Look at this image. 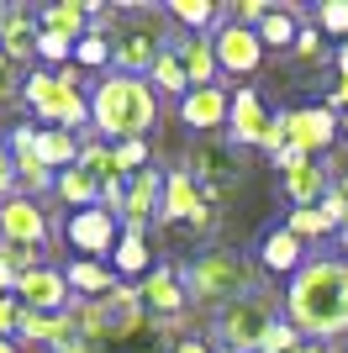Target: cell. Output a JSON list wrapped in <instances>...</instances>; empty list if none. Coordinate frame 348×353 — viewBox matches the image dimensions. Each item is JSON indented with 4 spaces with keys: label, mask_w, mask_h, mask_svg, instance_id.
<instances>
[{
    "label": "cell",
    "mask_w": 348,
    "mask_h": 353,
    "mask_svg": "<svg viewBox=\"0 0 348 353\" xmlns=\"http://www.w3.org/2000/svg\"><path fill=\"white\" fill-rule=\"evenodd\" d=\"M169 16L174 21H185V27H211L222 16L217 0H169Z\"/></svg>",
    "instance_id": "cell-29"
},
{
    "label": "cell",
    "mask_w": 348,
    "mask_h": 353,
    "mask_svg": "<svg viewBox=\"0 0 348 353\" xmlns=\"http://www.w3.org/2000/svg\"><path fill=\"white\" fill-rule=\"evenodd\" d=\"M0 259H6L16 274H32V269H43V264H37V248H21V243H0Z\"/></svg>",
    "instance_id": "cell-36"
},
{
    "label": "cell",
    "mask_w": 348,
    "mask_h": 353,
    "mask_svg": "<svg viewBox=\"0 0 348 353\" xmlns=\"http://www.w3.org/2000/svg\"><path fill=\"white\" fill-rule=\"evenodd\" d=\"M296 348H301V332H296L290 322H275V332L264 338V348H259V353H296Z\"/></svg>",
    "instance_id": "cell-34"
},
{
    "label": "cell",
    "mask_w": 348,
    "mask_h": 353,
    "mask_svg": "<svg viewBox=\"0 0 348 353\" xmlns=\"http://www.w3.org/2000/svg\"><path fill=\"white\" fill-rule=\"evenodd\" d=\"M37 21H32V11H6V27H0V53L11 63H21V59H32L37 53Z\"/></svg>",
    "instance_id": "cell-19"
},
{
    "label": "cell",
    "mask_w": 348,
    "mask_h": 353,
    "mask_svg": "<svg viewBox=\"0 0 348 353\" xmlns=\"http://www.w3.org/2000/svg\"><path fill=\"white\" fill-rule=\"evenodd\" d=\"M159 117V95L148 79H132V74H111L95 85L90 95V127L111 143H132V137H143Z\"/></svg>",
    "instance_id": "cell-3"
},
{
    "label": "cell",
    "mask_w": 348,
    "mask_h": 353,
    "mask_svg": "<svg viewBox=\"0 0 348 353\" xmlns=\"http://www.w3.org/2000/svg\"><path fill=\"white\" fill-rule=\"evenodd\" d=\"M164 53V37L159 27H122V37H111V59H116V74H132V79H143V74H153V63H159Z\"/></svg>",
    "instance_id": "cell-12"
},
{
    "label": "cell",
    "mask_w": 348,
    "mask_h": 353,
    "mask_svg": "<svg viewBox=\"0 0 348 353\" xmlns=\"http://www.w3.org/2000/svg\"><path fill=\"white\" fill-rule=\"evenodd\" d=\"M37 159H43L53 174L74 169V163H79V143H74V132H64V127H37Z\"/></svg>",
    "instance_id": "cell-22"
},
{
    "label": "cell",
    "mask_w": 348,
    "mask_h": 353,
    "mask_svg": "<svg viewBox=\"0 0 348 353\" xmlns=\"http://www.w3.org/2000/svg\"><path fill=\"white\" fill-rule=\"evenodd\" d=\"M264 269H275V274H290V269H301V237L290 232V227H275V232L264 237Z\"/></svg>",
    "instance_id": "cell-24"
},
{
    "label": "cell",
    "mask_w": 348,
    "mask_h": 353,
    "mask_svg": "<svg viewBox=\"0 0 348 353\" xmlns=\"http://www.w3.org/2000/svg\"><path fill=\"white\" fill-rule=\"evenodd\" d=\"M64 280H69V290H79L85 301H101V295H111L116 285V269H106V264H95V259H74L69 269H64Z\"/></svg>",
    "instance_id": "cell-20"
},
{
    "label": "cell",
    "mask_w": 348,
    "mask_h": 353,
    "mask_svg": "<svg viewBox=\"0 0 348 353\" xmlns=\"http://www.w3.org/2000/svg\"><path fill=\"white\" fill-rule=\"evenodd\" d=\"M16 327H21V301L0 295V338H16Z\"/></svg>",
    "instance_id": "cell-39"
},
{
    "label": "cell",
    "mask_w": 348,
    "mask_h": 353,
    "mask_svg": "<svg viewBox=\"0 0 348 353\" xmlns=\"http://www.w3.org/2000/svg\"><path fill=\"white\" fill-rule=\"evenodd\" d=\"M317 32L343 37V32H348V0H327V6H317Z\"/></svg>",
    "instance_id": "cell-32"
},
{
    "label": "cell",
    "mask_w": 348,
    "mask_h": 353,
    "mask_svg": "<svg viewBox=\"0 0 348 353\" xmlns=\"http://www.w3.org/2000/svg\"><path fill=\"white\" fill-rule=\"evenodd\" d=\"M0 27H6V21H0Z\"/></svg>",
    "instance_id": "cell-54"
},
{
    "label": "cell",
    "mask_w": 348,
    "mask_h": 353,
    "mask_svg": "<svg viewBox=\"0 0 348 353\" xmlns=\"http://www.w3.org/2000/svg\"><path fill=\"white\" fill-rule=\"evenodd\" d=\"M296 353H327V348H311V343H301V348H296Z\"/></svg>",
    "instance_id": "cell-49"
},
{
    "label": "cell",
    "mask_w": 348,
    "mask_h": 353,
    "mask_svg": "<svg viewBox=\"0 0 348 353\" xmlns=\"http://www.w3.org/2000/svg\"><path fill=\"white\" fill-rule=\"evenodd\" d=\"M153 85H159L164 95H180V101L190 95V74H185V63H180V48H164V53H159V63H153Z\"/></svg>",
    "instance_id": "cell-27"
},
{
    "label": "cell",
    "mask_w": 348,
    "mask_h": 353,
    "mask_svg": "<svg viewBox=\"0 0 348 353\" xmlns=\"http://www.w3.org/2000/svg\"><path fill=\"white\" fill-rule=\"evenodd\" d=\"M174 353H206V343L201 338H180V348H174Z\"/></svg>",
    "instance_id": "cell-46"
},
{
    "label": "cell",
    "mask_w": 348,
    "mask_h": 353,
    "mask_svg": "<svg viewBox=\"0 0 348 353\" xmlns=\"http://www.w3.org/2000/svg\"><path fill=\"white\" fill-rule=\"evenodd\" d=\"M317 211H322V221H327V227H343V221H348V195H343V190H327Z\"/></svg>",
    "instance_id": "cell-38"
},
{
    "label": "cell",
    "mask_w": 348,
    "mask_h": 353,
    "mask_svg": "<svg viewBox=\"0 0 348 353\" xmlns=\"http://www.w3.org/2000/svg\"><path fill=\"white\" fill-rule=\"evenodd\" d=\"M296 53H301V59H317V53H322V32L301 27V32H296Z\"/></svg>",
    "instance_id": "cell-42"
},
{
    "label": "cell",
    "mask_w": 348,
    "mask_h": 353,
    "mask_svg": "<svg viewBox=\"0 0 348 353\" xmlns=\"http://www.w3.org/2000/svg\"><path fill=\"white\" fill-rule=\"evenodd\" d=\"M37 27H43V32H58V37H69V43H79V37L90 32V6H79V0L43 6V11H37Z\"/></svg>",
    "instance_id": "cell-21"
},
{
    "label": "cell",
    "mask_w": 348,
    "mask_h": 353,
    "mask_svg": "<svg viewBox=\"0 0 348 353\" xmlns=\"http://www.w3.org/2000/svg\"><path fill=\"white\" fill-rule=\"evenodd\" d=\"M21 95H27V105L37 111L43 121H53V127H79V121H90V101H85V90H74L64 85L58 74L48 69H32L27 79H21Z\"/></svg>",
    "instance_id": "cell-5"
},
{
    "label": "cell",
    "mask_w": 348,
    "mask_h": 353,
    "mask_svg": "<svg viewBox=\"0 0 348 353\" xmlns=\"http://www.w3.org/2000/svg\"><path fill=\"white\" fill-rule=\"evenodd\" d=\"M74 59L90 63V69H101V63H111V37H106L101 27H90L79 43H74Z\"/></svg>",
    "instance_id": "cell-30"
},
{
    "label": "cell",
    "mask_w": 348,
    "mask_h": 353,
    "mask_svg": "<svg viewBox=\"0 0 348 353\" xmlns=\"http://www.w3.org/2000/svg\"><path fill=\"white\" fill-rule=\"evenodd\" d=\"M275 169H285V195H290V206L296 211H311L322 206V195H327V169H322L317 159H301V153H280Z\"/></svg>",
    "instance_id": "cell-13"
},
{
    "label": "cell",
    "mask_w": 348,
    "mask_h": 353,
    "mask_svg": "<svg viewBox=\"0 0 348 353\" xmlns=\"http://www.w3.org/2000/svg\"><path fill=\"white\" fill-rule=\"evenodd\" d=\"M111 148H116L122 174H143V163H148V143H143V137H132V143H111Z\"/></svg>",
    "instance_id": "cell-33"
},
{
    "label": "cell",
    "mask_w": 348,
    "mask_h": 353,
    "mask_svg": "<svg viewBox=\"0 0 348 353\" xmlns=\"http://www.w3.org/2000/svg\"><path fill=\"white\" fill-rule=\"evenodd\" d=\"M327 111H348V79H338V90H333V105Z\"/></svg>",
    "instance_id": "cell-45"
},
{
    "label": "cell",
    "mask_w": 348,
    "mask_h": 353,
    "mask_svg": "<svg viewBox=\"0 0 348 353\" xmlns=\"http://www.w3.org/2000/svg\"><path fill=\"white\" fill-rule=\"evenodd\" d=\"M0 243H21V248H43L48 243V216L32 195L0 201Z\"/></svg>",
    "instance_id": "cell-14"
},
{
    "label": "cell",
    "mask_w": 348,
    "mask_h": 353,
    "mask_svg": "<svg viewBox=\"0 0 348 353\" xmlns=\"http://www.w3.org/2000/svg\"><path fill=\"white\" fill-rule=\"evenodd\" d=\"M0 353H21V348H16V343H11V338H0Z\"/></svg>",
    "instance_id": "cell-48"
},
{
    "label": "cell",
    "mask_w": 348,
    "mask_h": 353,
    "mask_svg": "<svg viewBox=\"0 0 348 353\" xmlns=\"http://www.w3.org/2000/svg\"><path fill=\"white\" fill-rule=\"evenodd\" d=\"M53 190L64 195V201H69L74 211H85V206H101V179L90 174V169H79V163L58 174V185H53Z\"/></svg>",
    "instance_id": "cell-25"
},
{
    "label": "cell",
    "mask_w": 348,
    "mask_h": 353,
    "mask_svg": "<svg viewBox=\"0 0 348 353\" xmlns=\"http://www.w3.org/2000/svg\"><path fill=\"white\" fill-rule=\"evenodd\" d=\"M285 227H290L296 237H322V232H327V221H322V211H317V206H311V211H290Z\"/></svg>",
    "instance_id": "cell-35"
},
{
    "label": "cell",
    "mask_w": 348,
    "mask_h": 353,
    "mask_svg": "<svg viewBox=\"0 0 348 353\" xmlns=\"http://www.w3.org/2000/svg\"><path fill=\"white\" fill-rule=\"evenodd\" d=\"M343 248H348V221H343Z\"/></svg>",
    "instance_id": "cell-52"
},
{
    "label": "cell",
    "mask_w": 348,
    "mask_h": 353,
    "mask_svg": "<svg viewBox=\"0 0 348 353\" xmlns=\"http://www.w3.org/2000/svg\"><path fill=\"white\" fill-rule=\"evenodd\" d=\"M195 163L206 169V195L217 201V179H232V163H227V153H217V148H201V153H195Z\"/></svg>",
    "instance_id": "cell-31"
},
{
    "label": "cell",
    "mask_w": 348,
    "mask_h": 353,
    "mask_svg": "<svg viewBox=\"0 0 348 353\" xmlns=\"http://www.w3.org/2000/svg\"><path fill=\"white\" fill-rule=\"evenodd\" d=\"M269 111H264V101H259V90H232V111H227V127H232V137L238 143H253L259 148V137L269 132Z\"/></svg>",
    "instance_id": "cell-17"
},
{
    "label": "cell",
    "mask_w": 348,
    "mask_h": 353,
    "mask_svg": "<svg viewBox=\"0 0 348 353\" xmlns=\"http://www.w3.org/2000/svg\"><path fill=\"white\" fill-rule=\"evenodd\" d=\"M16 301H21V311H37V316H58V311L74 306V290L69 280H64V269H32V274H21L16 280Z\"/></svg>",
    "instance_id": "cell-10"
},
{
    "label": "cell",
    "mask_w": 348,
    "mask_h": 353,
    "mask_svg": "<svg viewBox=\"0 0 348 353\" xmlns=\"http://www.w3.org/2000/svg\"><path fill=\"white\" fill-rule=\"evenodd\" d=\"M269 332H275V301L269 295H243V301L217 311V338L232 353H259Z\"/></svg>",
    "instance_id": "cell-6"
},
{
    "label": "cell",
    "mask_w": 348,
    "mask_h": 353,
    "mask_svg": "<svg viewBox=\"0 0 348 353\" xmlns=\"http://www.w3.org/2000/svg\"><path fill=\"white\" fill-rule=\"evenodd\" d=\"M338 127H343V137H348V111H343V121H338Z\"/></svg>",
    "instance_id": "cell-50"
},
{
    "label": "cell",
    "mask_w": 348,
    "mask_h": 353,
    "mask_svg": "<svg viewBox=\"0 0 348 353\" xmlns=\"http://www.w3.org/2000/svg\"><path fill=\"white\" fill-rule=\"evenodd\" d=\"M137 295H143V311L148 316H159V322H174L180 311H185V280L174 274V269H148L143 285H137Z\"/></svg>",
    "instance_id": "cell-15"
},
{
    "label": "cell",
    "mask_w": 348,
    "mask_h": 353,
    "mask_svg": "<svg viewBox=\"0 0 348 353\" xmlns=\"http://www.w3.org/2000/svg\"><path fill=\"white\" fill-rule=\"evenodd\" d=\"M264 16H269V6H264V0H238L232 21H238V27H253V32H259V21H264Z\"/></svg>",
    "instance_id": "cell-40"
},
{
    "label": "cell",
    "mask_w": 348,
    "mask_h": 353,
    "mask_svg": "<svg viewBox=\"0 0 348 353\" xmlns=\"http://www.w3.org/2000/svg\"><path fill=\"white\" fill-rule=\"evenodd\" d=\"M64 237H69L74 253H85V259H111L116 243H122V227H116V211L106 206H85V211H69V221H64Z\"/></svg>",
    "instance_id": "cell-7"
},
{
    "label": "cell",
    "mask_w": 348,
    "mask_h": 353,
    "mask_svg": "<svg viewBox=\"0 0 348 353\" xmlns=\"http://www.w3.org/2000/svg\"><path fill=\"white\" fill-rule=\"evenodd\" d=\"M180 63H185V74H190V90L217 85V48L206 43V37H190V43H180Z\"/></svg>",
    "instance_id": "cell-23"
},
{
    "label": "cell",
    "mask_w": 348,
    "mask_h": 353,
    "mask_svg": "<svg viewBox=\"0 0 348 353\" xmlns=\"http://www.w3.org/2000/svg\"><path fill=\"white\" fill-rule=\"evenodd\" d=\"M211 48H217V69L222 74H253L264 63V43H259V32L253 27H238V21H222L217 37H211Z\"/></svg>",
    "instance_id": "cell-11"
},
{
    "label": "cell",
    "mask_w": 348,
    "mask_h": 353,
    "mask_svg": "<svg viewBox=\"0 0 348 353\" xmlns=\"http://www.w3.org/2000/svg\"><path fill=\"white\" fill-rule=\"evenodd\" d=\"M111 264H116V280H127V274H143V269H148L143 232H122V243H116V253H111Z\"/></svg>",
    "instance_id": "cell-28"
},
{
    "label": "cell",
    "mask_w": 348,
    "mask_h": 353,
    "mask_svg": "<svg viewBox=\"0 0 348 353\" xmlns=\"http://www.w3.org/2000/svg\"><path fill=\"white\" fill-rule=\"evenodd\" d=\"M338 190H343V195H348V174H343V185H338Z\"/></svg>",
    "instance_id": "cell-51"
},
{
    "label": "cell",
    "mask_w": 348,
    "mask_h": 353,
    "mask_svg": "<svg viewBox=\"0 0 348 353\" xmlns=\"http://www.w3.org/2000/svg\"><path fill=\"white\" fill-rule=\"evenodd\" d=\"M74 322L85 353H169L164 322L143 311V295L132 285H116L101 301H74Z\"/></svg>",
    "instance_id": "cell-1"
},
{
    "label": "cell",
    "mask_w": 348,
    "mask_h": 353,
    "mask_svg": "<svg viewBox=\"0 0 348 353\" xmlns=\"http://www.w3.org/2000/svg\"><path fill=\"white\" fill-rule=\"evenodd\" d=\"M159 195H164V179L153 174V169H143V174L127 185V195H122V211H127V227H122V232H143V221L159 216Z\"/></svg>",
    "instance_id": "cell-18"
},
{
    "label": "cell",
    "mask_w": 348,
    "mask_h": 353,
    "mask_svg": "<svg viewBox=\"0 0 348 353\" xmlns=\"http://www.w3.org/2000/svg\"><path fill=\"white\" fill-rule=\"evenodd\" d=\"M16 195V159H11V148L0 143V201H11Z\"/></svg>",
    "instance_id": "cell-41"
},
{
    "label": "cell",
    "mask_w": 348,
    "mask_h": 353,
    "mask_svg": "<svg viewBox=\"0 0 348 353\" xmlns=\"http://www.w3.org/2000/svg\"><path fill=\"white\" fill-rule=\"evenodd\" d=\"M227 111H232V95L222 85H206V90H190L180 101V121L195 127V132H211V127H227Z\"/></svg>",
    "instance_id": "cell-16"
},
{
    "label": "cell",
    "mask_w": 348,
    "mask_h": 353,
    "mask_svg": "<svg viewBox=\"0 0 348 353\" xmlns=\"http://www.w3.org/2000/svg\"><path fill=\"white\" fill-rule=\"evenodd\" d=\"M253 264L238 259V253H201L195 264L185 269V295L190 301H201V306H232V301H243L253 295Z\"/></svg>",
    "instance_id": "cell-4"
},
{
    "label": "cell",
    "mask_w": 348,
    "mask_h": 353,
    "mask_svg": "<svg viewBox=\"0 0 348 353\" xmlns=\"http://www.w3.org/2000/svg\"><path fill=\"white\" fill-rule=\"evenodd\" d=\"M338 69H343V79H348V48H338Z\"/></svg>",
    "instance_id": "cell-47"
},
{
    "label": "cell",
    "mask_w": 348,
    "mask_h": 353,
    "mask_svg": "<svg viewBox=\"0 0 348 353\" xmlns=\"http://www.w3.org/2000/svg\"><path fill=\"white\" fill-rule=\"evenodd\" d=\"M285 148L290 153H301V159H317L322 148H333L338 137V117L327 105H301V111H285Z\"/></svg>",
    "instance_id": "cell-8"
},
{
    "label": "cell",
    "mask_w": 348,
    "mask_h": 353,
    "mask_svg": "<svg viewBox=\"0 0 348 353\" xmlns=\"http://www.w3.org/2000/svg\"><path fill=\"white\" fill-rule=\"evenodd\" d=\"M16 90H21V85H16V63L6 59V53H0V101H11Z\"/></svg>",
    "instance_id": "cell-43"
},
{
    "label": "cell",
    "mask_w": 348,
    "mask_h": 353,
    "mask_svg": "<svg viewBox=\"0 0 348 353\" xmlns=\"http://www.w3.org/2000/svg\"><path fill=\"white\" fill-rule=\"evenodd\" d=\"M296 32H301L296 27V6L290 11L285 6H269V16L259 21V43L264 48H296Z\"/></svg>",
    "instance_id": "cell-26"
},
{
    "label": "cell",
    "mask_w": 348,
    "mask_h": 353,
    "mask_svg": "<svg viewBox=\"0 0 348 353\" xmlns=\"http://www.w3.org/2000/svg\"><path fill=\"white\" fill-rule=\"evenodd\" d=\"M285 322L296 332H311V338L348 332V264L317 259V264L296 269L290 295H285Z\"/></svg>",
    "instance_id": "cell-2"
},
{
    "label": "cell",
    "mask_w": 348,
    "mask_h": 353,
    "mask_svg": "<svg viewBox=\"0 0 348 353\" xmlns=\"http://www.w3.org/2000/svg\"><path fill=\"white\" fill-rule=\"evenodd\" d=\"M159 216L164 221H195V227H206V221H211V195H206V185L195 174H185V169H174V174L164 179Z\"/></svg>",
    "instance_id": "cell-9"
},
{
    "label": "cell",
    "mask_w": 348,
    "mask_h": 353,
    "mask_svg": "<svg viewBox=\"0 0 348 353\" xmlns=\"http://www.w3.org/2000/svg\"><path fill=\"white\" fill-rule=\"evenodd\" d=\"M37 53H43L48 63H69L74 43H69V37H58V32H37Z\"/></svg>",
    "instance_id": "cell-37"
},
{
    "label": "cell",
    "mask_w": 348,
    "mask_h": 353,
    "mask_svg": "<svg viewBox=\"0 0 348 353\" xmlns=\"http://www.w3.org/2000/svg\"><path fill=\"white\" fill-rule=\"evenodd\" d=\"M16 280H21V274H16V269L0 259V295H16Z\"/></svg>",
    "instance_id": "cell-44"
},
{
    "label": "cell",
    "mask_w": 348,
    "mask_h": 353,
    "mask_svg": "<svg viewBox=\"0 0 348 353\" xmlns=\"http://www.w3.org/2000/svg\"><path fill=\"white\" fill-rule=\"evenodd\" d=\"M222 353H232V348H222Z\"/></svg>",
    "instance_id": "cell-53"
}]
</instances>
